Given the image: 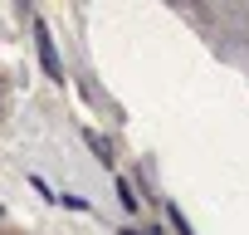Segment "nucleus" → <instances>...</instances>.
I'll list each match as a JSON object with an SVG mask.
<instances>
[{
  "instance_id": "f03ea898",
  "label": "nucleus",
  "mask_w": 249,
  "mask_h": 235,
  "mask_svg": "<svg viewBox=\"0 0 249 235\" xmlns=\"http://www.w3.org/2000/svg\"><path fill=\"white\" fill-rule=\"evenodd\" d=\"M88 147H93V152H98V157H103V162H112V147H107V142H103V137H98V133H88Z\"/></svg>"
},
{
  "instance_id": "f257e3e1",
  "label": "nucleus",
  "mask_w": 249,
  "mask_h": 235,
  "mask_svg": "<svg viewBox=\"0 0 249 235\" xmlns=\"http://www.w3.org/2000/svg\"><path fill=\"white\" fill-rule=\"evenodd\" d=\"M35 39H39V59H44L49 78H64V64H59V54H54V39H49V30H44V25L35 30Z\"/></svg>"
}]
</instances>
